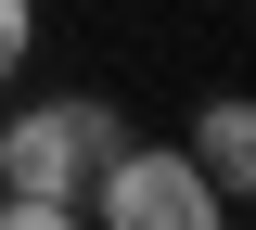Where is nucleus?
Here are the masks:
<instances>
[{
	"label": "nucleus",
	"instance_id": "nucleus-1",
	"mask_svg": "<svg viewBox=\"0 0 256 230\" xmlns=\"http://www.w3.org/2000/svg\"><path fill=\"white\" fill-rule=\"evenodd\" d=\"M116 154H128V115H116L102 90H26L13 115H0V192L77 205Z\"/></svg>",
	"mask_w": 256,
	"mask_h": 230
},
{
	"label": "nucleus",
	"instance_id": "nucleus-2",
	"mask_svg": "<svg viewBox=\"0 0 256 230\" xmlns=\"http://www.w3.org/2000/svg\"><path fill=\"white\" fill-rule=\"evenodd\" d=\"M77 205H90V230H230V192L180 154V141H128Z\"/></svg>",
	"mask_w": 256,
	"mask_h": 230
},
{
	"label": "nucleus",
	"instance_id": "nucleus-3",
	"mask_svg": "<svg viewBox=\"0 0 256 230\" xmlns=\"http://www.w3.org/2000/svg\"><path fill=\"white\" fill-rule=\"evenodd\" d=\"M180 154L205 166V179H218L230 205H244V192H256V102H244V90H218V102H192V128H180Z\"/></svg>",
	"mask_w": 256,
	"mask_h": 230
},
{
	"label": "nucleus",
	"instance_id": "nucleus-4",
	"mask_svg": "<svg viewBox=\"0 0 256 230\" xmlns=\"http://www.w3.org/2000/svg\"><path fill=\"white\" fill-rule=\"evenodd\" d=\"M38 64V0H0V90H26Z\"/></svg>",
	"mask_w": 256,
	"mask_h": 230
},
{
	"label": "nucleus",
	"instance_id": "nucleus-5",
	"mask_svg": "<svg viewBox=\"0 0 256 230\" xmlns=\"http://www.w3.org/2000/svg\"><path fill=\"white\" fill-rule=\"evenodd\" d=\"M0 230H90V205H38V192H0Z\"/></svg>",
	"mask_w": 256,
	"mask_h": 230
},
{
	"label": "nucleus",
	"instance_id": "nucleus-6",
	"mask_svg": "<svg viewBox=\"0 0 256 230\" xmlns=\"http://www.w3.org/2000/svg\"><path fill=\"white\" fill-rule=\"evenodd\" d=\"M244 218H256V192H244Z\"/></svg>",
	"mask_w": 256,
	"mask_h": 230
}]
</instances>
